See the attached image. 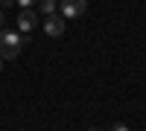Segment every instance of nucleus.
<instances>
[{"label": "nucleus", "mask_w": 146, "mask_h": 131, "mask_svg": "<svg viewBox=\"0 0 146 131\" xmlns=\"http://www.w3.org/2000/svg\"><path fill=\"white\" fill-rule=\"evenodd\" d=\"M23 38L15 29H0V58H18Z\"/></svg>", "instance_id": "1"}, {"label": "nucleus", "mask_w": 146, "mask_h": 131, "mask_svg": "<svg viewBox=\"0 0 146 131\" xmlns=\"http://www.w3.org/2000/svg\"><path fill=\"white\" fill-rule=\"evenodd\" d=\"M32 3H38V0H18V6H23V9H29Z\"/></svg>", "instance_id": "7"}, {"label": "nucleus", "mask_w": 146, "mask_h": 131, "mask_svg": "<svg viewBox=\"0 0 146 131\" xmlns=\"http://www.w3.org/2000/svg\"><path fill=\"white\" fill-rule=\"evenodd\" d=\"M41 12L44 15H56V0H41Z\"/></svg>", "instance_id": "5"}, {"label": "nucleus", "mask_w": 146, "mask_h": 131, "mask_svg": "<svg viewBox=\"0 0 146 131\" xmlns=\"http://www.w3.org/2000/svg\"><path fill=\"white\" fill-rule=\"evenodd\" d=\"M0 26H3V9H0Z\"/></svg>", "instance_id": "9"}, {"label": "nucleus", "mask_w": 146, "mask_h": 131, "mask_svg": "<svg viewBox=\"0 0 146 131\" xmlns=\"http://www.w3.org/2000/svg\"><path fill=\"white\" fill-rule=\"evenodd\" d=\"M35 26H38V15H35L32 9H23L21 15H18V29L21 32H32Z\"/></svg>", "instance_id": "4"}, {"label": "nucleus", "mask_w": 146, "mask_h": 131, "mask_svg": "<svg viewBox=\"0 0 146 131\" xmlns=\"http://www.w3.org/2000/svg\"><path fill=\"white\" fill-rule=\"evenodd\" d=\"M85 9H88V0H62V18L64 20L85 15Z\"/></svg>", "instance_id": "2"}, {"label": "nucleus", "mask_w": 146, "mask_h": 131, "mask_svg": "<svg viewBox=\"0 0 146 131\" xmlns=\"http://www.w3.org/2000/svg\"><path fill=\"white\" fill-rule=\"evenodd\" d=\"M64 26H67V20H64L62 15H47V20H44V32L50 35V38L64 35Z\"/></svg>", "instance_id": "3"}, {"label": "nucleus", "mask_w": 146, "mask_h": 131, "mask_svg": "<svg viewBox=\"0 0 146 131\" xmlns=\"http://www.w3.org/2000/svg\"><path fill=\"white\" fill-rule=\"evenodd\" d=\"M88 131H96V128H88Z\"/></svg>", "instance_id": "11"}, {"label": "nucleus", "mask_w": 146, "mask_h": 131, "mask_svg": "<svg viewBox=\"0 0 146 131\" xmlns=\"http://www.w3.org/2000/svg\"><path fill=\"white\" fill-rule=\"evenodd\" d=\"M108 131H129V125H123V122H117V125H111Z\"/></svg>", "instance_id": "6"}, {"label": "nucleus", "mask_w": 146, "mask_h": 131, "mask_svg": "<svg viewBox=\"0 0 146 131\" xmlns=\"http://www.w3.org/2000/svg\"><path fill=\"white\" fill-rule=\"evenodd\" d=\"M0 70H3V58H0Z\"/></svg>", "instance_id": "10"}, {"label": "nucleus", "mask_w": 146, "mask_h": 131, "mask_svg": "<svg viewBox=\"0 0 146 131\" xmlns=\"http://www.w3.org/2000/svg\"><path fill=\"white\" fill-rule=\"evenodd\" d=\"M15 0H0V9H6V6H12Z\"/></svg>", "instance_id": "8"}]
</instances>
